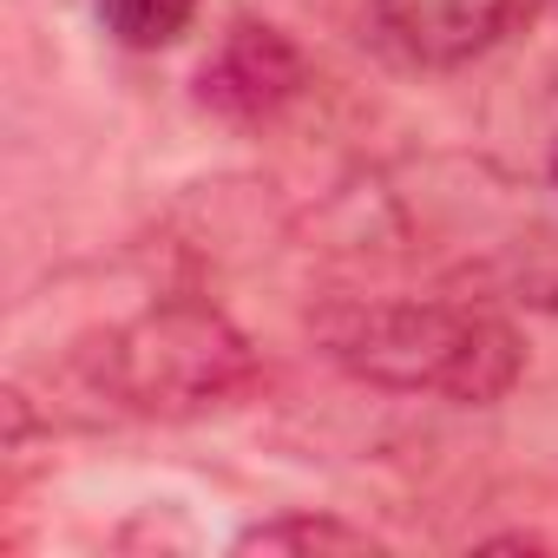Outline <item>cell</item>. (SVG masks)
<instances>
[{
  "label": "cell",
  "instance_id": "cell-4",
  "mask_svg": "<svg viewBox=\"0 0 558 558\" xmlns=\"http://www.w3.org/2000/svg\"><path fill=\"white\" fill-rule=\"evenodd\" d=\"M204 86H210L223 106H243V112L276 106V99L296 86V53L276 40L269 27H236V40L223 47L217 73H204Z\"/></svg>",
  "mask_w": 558,
  "mask_h": 558
},
{
  "label": "cell",
  "instance_id": "cell-2",
  "mask_svg": "<svg viewBox=\"0 0 558 558\" xmlns=\"http://www.w3.org/2000/svg\"><path fill=\"white\" fill-rule=\"evenodd\" d=\"M112 375L132 395V408H204L250 375V355L223 316L178 303V310H151L119 336Z\"/></svg>",
  "mask_w": 558,
  "mask_h": 558
},
{
  "label": "cell",
  "instance_id": "cell-5",
  "mask_svg": "<svg viewBox=\"0 0 558 558\" xmlns=\"http://www.w3.org/2000/svg\"><path fill=\"white\" fill-rule=\"evenodd\" d=\"M93 14H99V27H106L119 47L151 53V47H171V40L191 27L197 0H93Z\"/></svg>",
  "mask_w": 558,
  "mask_h": 558
},
{
  "label": "cell",
  "instance_id": "cell-6",
  "mask_svg": "<svg viewBox=\"0 0 558 558\" xmlns=\"http://www.w3.org/2000/svg\"><path fill=\"white\" fill-rule=\"evenodd\" d=\"M236 551H375V538L336 519H269V525H250Z\"/></svg>",
  "mask_w": 558,
  "mask_h": 558
},
{
  "label": "cell",
  "instance_id": "cell-7",
  "mask_svg": "<svg viewBox=\"0 0 558 558\" xmlns=\"http://www.w3.org/2000/svg\"><path fill=\"white\" fill-rule=\"evenodd\" d=\"M551 178H558V158H551Z\"/></svg>",
  "mask_w": 558,
  "mask_h": 558
},
{
  "label": "cell",
  "instance_id": "cell-1",
  "mask_svg": "<svg viewBox=\"0 0 558 558\" xmlns=\"http://www.w3.org/2000/svg\"><path fill=\"white\" fill-rule=\"evenodd\" d=\"M323 349L401 395H447V401H499L519 381V336L466 303H349L323 316Z\"/></svg>",
  "mask_w": 558,
  "mask_h": 558
},
{
  "label": "cell",
  "instance_id": "cell-3",
  "mask_svg": "<svg viewBox=\"0 0 558 558\" xmlns=\"http://www.w3.org/2000/svg\"><path fill=\"white\" fill-rule=\"evenodd\" d=\"M375 21L408 60L460 66L506 34L512 0H375Z\"/></svg>",
  "mask_w": 558,
  "mask_h": 558
}]
</instances>
